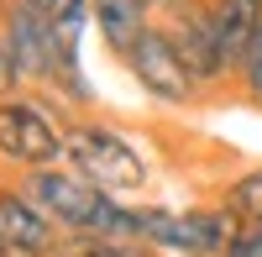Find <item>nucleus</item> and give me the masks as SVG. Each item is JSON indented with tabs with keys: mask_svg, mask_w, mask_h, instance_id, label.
Here are the masks:
<instances>
[{
	"mask_svg": "<svg viewBox=\"0 0 262 257\" xmlns=\"http://www.w3.org/2000/svg\"><path fill=\"white\" fill-rule=\"evenodd\" d=\"M58 257H158V247L137 237H63Z\"/></svg>",
	"mask_w": 262,
	"mask_h": 257,
	"instance_id": "nucleus-11",
	"label": "nucleus"
},
{
	"mask_svg": "<svg viewBox=\"0 0 262 257\" xmlns=\"http://www.w3.org/2000/svg\"><path fill=\"white\" fill-rule=\"evenodd\" d=\"M0 16H6V0H0Z\"/></svg>",
	"mask_w": 262,
	"mask_h": 257,
	"instance_id": "nucleus-18",
	"label": "nucleus"
},
{
	"mask_svg": "<svg viewBox=\"0 0 262 257\" xmlns=\"http://www.w3.org/2000/svg\"><path fill=\"white\" fill-rule=\"evenodd\" d=\"M236 84H242V95L262 111V32L252 37V48H247V58H242V69H236Z\"/></svg>",
	"mask_w": 262,
	"mask_h": 257,
	"instance_id": "nucleus-14",
	"label": "nucleus"
},
{
	"mask_svg": "<svg viewBox=\"0 0 262 257\" xmlns=\"http://www.w3.org/2000/svg\"><path fill=\"white\" fill-rule=\"evenodd\" d=\"M63 132H69V121H58L32 90L0 100V163L16 174L63 163Z\"/></svg>",
	"mask_w": 262,
	"mask_h": 257,
	"instance_id": "nucleus-3",
	"label": "nucleus"
},
{
	"mask_svg": "<svg viewBox=\"0 0 262 257\" xmlns=\"http://www.w3.org/2000/svg\"><path fill=\"white\" fill-rule=\"evenodd\" d=\"M163 27L173 37V48H179V58L189 63V74L200 79L205 90H215L221 79H231L226 53H221V32H215V16H210V0H184L179 11L163 16Z\"/></svg>",
	"mask_w": 262,
	"mask_h": 257,
	"instance_id": "nucleus-5",
	"label": "nucleus"
},
{
	"mask_svg": "<svg viewBox=\"0 0 262 257\" xmlns=\"http://www.w3.org/2000/svg\"><path fill=\"white\" fill-rule=\"evenodd\" d=\"M27 90H32V79H27V69H21L11 37L0 32V100H6V95H27Z\"/></svg>",
	"mask_w": 262,
	"mask_h": 257,
	"instance_id": "nucleus-13",
	"label": "nucleus"
},
{
	"mask_svg": "<svg viewBox=\"0 0 262 257\" xmlns=\"http://www.w3.org/2000/svg\"><path fill=\"white\" fill-rule=\"evenodd\" d=\"M226 257H262V221L242 226V237H236V247H231Z\"/></svg>",
	"mask_w": 262,
	"mask_h": 257,
	"instance_id": "nucleus-15",
	"label": "nucleus"
},
{
	"mask_svg": "<svg viewBox=\"0 0 262 257\" xmlns=\"http://www.w3.org/2000/svg\"><path fill=\"white\" fill-rule=\"evenodd\" d=\"M158 21V11L147 6V0H95V32H100V48L121 58L137 48V37Z\"/></svg>",
	"mask_w": 262,
	"mask_h": 257,
	"instance_id": "nucleus-9",
	"label": "nucleus"
},
{
	"mask_svg": "<svg viewBox=\"0 0 262 257\" xmlns=\"http://www.w3.org/2000/svg\"><path fill=\"white\" fill-rule=\"evenodd\" d=\"M221 205H226V210H231V216L242 221V226L262 221V168H247V174H236V179L226 184Z\"/></svg>",
	"mask_w": 262,
	"mask_h": 257,
	"instance_id": "nucleus-12",
	"label": "nucleus"
},
{
	"mask_svg": "<svg viewBox=\"0 0 262 257\" xmlns=\"http://www.w3.org/2000/svg\"><path fill=\"white\" fill-rule=\"evenodd\" d=\"M16 184L63 237H137L131 205L121 195H105L100 184L79 179L74 168H58V163L27 168V174H16Z\"/></svg>",
	"mask_w": 262,
	"mask_h": 257,
	"instance_id": "nucleus-1",
	"label": "nucleus"
},
{
	"mask_svg": "<svg viewBox=\"0 0 262 257\" xmlns=\"http://www.w3.org/2000/svg\"><path fill=\"white\" fill-rule=\"evenodd\" d=\"M63 168H74L79 179L100 184L105 195H142L152 184L147 153H137V142L121 137L100 116H74L69 121V132H63Z\"/></svg>",
	"mask_w": 262,
	"mask_h": 257,
	"instance_id": "nucleus-2",
	"label": "nucleus"
},
{
	"mask_svg": "<svg viewBox=\"0 0 262 257\" xmlns=\"http://www.w3.org/2000/svg\"><path fill=\"white\" fill-rule=\"evenodd\" d=\"M210 16H215V32H221L226 69L236 74L247 48H252V37L262 32V0H210Z\"/></svg>",
	"mask_w": 262,
	"mask_h": 257,
	"instance_id": "nucleus-10",
	"label": "nucleus"
},
{
	"mask_svg": "<svg viewBox=\"0 0 262 257\" xmlns=\"http://www.w3.org/2000/svg\"><path fill=\"white\" fill-rule=\"evenodd\" d=\"M0 32L11 37L21 69H27V79H32V90H42L48 74H53V16L42 6H27V0H6Z\"/></svg>",
	"mask_w": 262,
	"mask_h": 257,
	"instance_id": "nucleus-7",
	"label": "nucleus"
},
{
	"mask_svg": "<svg viewBox=\"0 0 262 257\" xmlns=\"http://www.w3.org/2000/svg\"><path fill=\"white\" fill-rule=\"evenodd\" d=\"M242 237V221L226 205H189L179 210V257H226Z\"/></svg>",
	"mask_w": 262,
	"mask_h": 257,
	"instance_id": "nucleus-8",
	"label": "nucleus"
},
{
	"mask_svg": "<svg viewBox=\"0 0 262 257\" xmlns=\"http://www.w3.org/2000/svg\"><path fill=\"white\" fill-rule=\"evenodd\" d=\"M126 69H131V79H137V90L147 100L173 105V111H184V105H194L205 95V84L189 74V63L179 58V48H173L163 21H152V27L137 37V48L126 53Z\"/></svg>",
	"mask_w": 262,
	"mask_h": 257,
	"instance_id": "nucleus-4",
	"label": "nucleus"
},
{
	"mask_svg": "<svg viewBox=\"0 0 262 257\" xmlns=\"http://www.w3.org/2000/svg\"><path fill=\"white\" fill-rule=\"evenodd\" d=\"M0 257H6V247H0Z\"/></svg>",
	"mask_w": 262,
	"mask_h": 257,
	"instance_id": "nucleus-19",
	"label": "nucleus"
},
{
	"mask_svg": "<svg viewBox=\"0 0 262 257\" xmlns=\"http://www.w3.org/2000/svg\"><path fill=\"white\" fill-rule=\"evenodd\" d=\"M27 6H42V11H48V0H27Z\"/></svg>",
	"mask_w": 262,
	"mask_h": 257,
	"instance_id": "nucleus-17",
	"label": "nucleus"
},
{
	"mask_svg": "<svg viewBox=\"0 0 262 257\" xmlns=\"http://www.w3.org/2000/svg\"><path fill=\"white\" fill-rule=\"evenodd\" d=\"M147 6H152V11H158V16H168V11H179V6H184V0H147Z\"/></svg>",
	"mask_w": 262,
	"mask_h": 257,
	"instance_id": "nucleus-16",
	"label": "nucleus"
},
{
	"mask_svg": "<svg viewBox=\"0 0 262 257\" xmlns=\"http://www.w3.org/2000/svg\"><path fill=\"white\" fill-rule=\"evenodd\" d=\"M0 247L6 257H58L63 231L27 200L21 184H0Z\"/></svg>",
	"mask_w": 262,
	"mask_h": 257,
	"instance_id": "nucleus-6",
	"label": "nucleus"
}]
</instances>
